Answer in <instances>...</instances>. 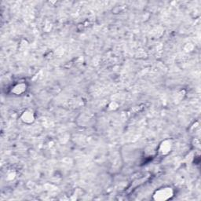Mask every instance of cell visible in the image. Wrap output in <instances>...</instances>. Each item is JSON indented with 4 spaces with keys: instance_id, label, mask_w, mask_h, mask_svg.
I'll return each instance as SVG.
<instances>
[{
    "instance_id": "1",
    "label": "cell",
    "mask_w": 201,
    "mask_h": 201,
    "mask_svg": "<svg viewBox=\"0 0 201 201\" xmlns=\"http://www.w3.org/2000/svg\"><path fill=\"white\" fill-rule=\"evenodd\" d=\"M173 196V191L171 188H162L156 191L154 195V198L158 200H164V199H169Z\"/></svg>"
},
{
    "instance_id": "2",
    "label": "cell",
    "mask_w": 201,
    "mask_h": 201,
    "mask_svg": "<svg viewBox=\"0 0 201 201\" xmlns=\"http://www.w3.org/2000/svg\"><path fill=\"white\" fill-rule=\"evenodd\" d=\"M21 119L25 123H30L34 120V116H33L32 112H25L21 116Z\"/></svg>"
},
{
    "instance_id": "3",
    "label": "cell",
    "mask_w": 201,
    "mask_h": 201,
    "mask_svg": "<svg viewBox=\"0 0 201 201\" xmlns=\"http://www.w3.org/2000/svg\"><path fill=\"white\" fill-rule=\"evenodd\" d=\"M171 145L169 141H165L160 146V152L163 154H167L170 152L171 150Z\"/></svg>"
}]
</instances>
